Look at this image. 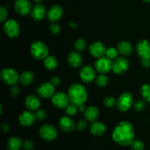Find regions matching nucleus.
I'll return each instance as SVG.
<instances>
[{"instance_id":"48","label":"nucleus","mask_w":150,"mask_h":150,"mask_svg":"<svg viewBox=\"0 0 150 150\" xmlns=\"http://www.w3.org/2000/svg\"><path fill=\"white\" fill-rule=\"evenodd\" d=\"M143 1H144V2H147V3L150 2V0H143Z\"/></svg>"},{"instance_id":"46","label":"nucleus","mask_w":150,"mask_h":150,"mask_svg":"<svg viewBox=\"0 0 150 150\" xmlns=\"http://www.w3.org/2000/svg\"><path fill=\"white\" fill-rule=\"evenodd\" d=\"M69 26H70V28H73V29H77L78 27V25L73 21H70V23H69Z\"/></svg>"},{"instance_id":"40","label":"nucleus","mask_w":150,"mask_h":150,"mask_svg":"<svg viewBox=\"0 0 150 150\" xmlns=\"http://www.w3.org/2000/svg\"><path fill=\"white\" fill-rule=\"evenodd\" d=\"M35 148V144L32 140H26L23 142V149L24 150H33Z\"/></svg>"},{"instance_id":"26","label":"nucleus","mask_w":150,"mask_h":150,"mask_svg":"<svg viewBox=\"0 0 150 150\" xmlns=\"http://www.w3.org/2000/svg\"><path fill=\"white\" fill-rule=\"evenodd\" d=\"M35 80V75L31 71H24L19 76V81L23 86H29L32 84Z\"/></svg>"},{"instance_id":"1","label":"nucleus","mask_w":150,"mask_h":150,"mask_svg":"<svg viewBox=\"0 0 150 150\" xmlns=\"http://www.w3.org/2000/svg\"><path fill=\"white\" fill-rule=\"evenodd\" d=\"M113 140L121 146H128L135 139V130L133 125L128 121H122L114 127L112 133Z\"/></svg>"},{"instance_id":"7","label":"nucleus","mask_w":150,"mask_h":150,"mask_svg":"<svg viewBox=\"0 0 150 150\" xmlns=\"http://www.w3.org/2000/svg\"><path fill=\"white\" fill-rule=\"evenodd\" d=\"M130 61L125 57H118L112 63V70L115 74L122 75L128 70Z\"/></svg>"},{"instance_id":"24","label":"nucleus","mask_w":150,"mask_h":150,"mask_svg":"<svg viewBox=\"0 0 150 150\" xmlns=\"http://www.w3.org/2000/svg\"><path fill=\"white\" fill-rule=\"evenodd\" d=\"M100 112L98 108L95 106L91 105L86 108V109L84 111V117L87 122L92 123L94 122L98 121L99 118Z\"/></svg>"},{"instance_id":"35","label":"nucleus","mask_w":150,"mask_h":150,"mask_svg":"<svg viewBox=\"0 0 150 150\" xmlns=\"http://www.w3.org/2000/svg\"><path fill=\"white\" fill-rule=\"evenodd\" d=\"M35 114L36 119L38 120H44L45 119H46L47 116H48V112L46 111V110L42 108H38V109L35 111Z\"/></svg>"},{"instance_id":"30","label":"nucleus","mask_w":150,"mask_h":150,"mask_svg":"<svg viewBox=\"0 0 150 150\" xmlns=\"http://www.w3.org/2000/svg\"><path fill=\"white\" fill-rule=\"evenodd\" d=\"M75 50L79 52H82L84 51L86 48V42L83 38H79L75 41L74 43Z\"/></svg>"},{"instance_id":"27","label":"nucleus","mask_w":150,"mask_h":150,"mask_svg":"<svg viewBox=\"0 0 150 150\" xmlns=\"http://www.w3.org/2000/svg\"><path fill=\"white\" fill-rule=\"evenodd\" d=\"M44 67L46 70H54L58 66V61H57V58L54 56L48 55L46 58L44 59Z\"/></svg>"},{"instance_id":"41","label":"nucleus","mask_w":150,"mask_h":150,"mask_svg":"<svg viewBox=\"0 0 150 150\" xmlns=\"http://www.w3.org/2000/svg\"><path fill=\"white\" fill-rule=\"evenodd\" d=\"M21 94V89L19 86L14 85L12 86L10 88V95L13 97V98H16V97L19 96Z\"/></svg>"},{"instance_id":"23","label":"nucleus","mask_w":150,"mask_h":150,"mask_svg":"<svg viewBox=\"0 0 150 150\" xmlns=\"http://www.w3.org/2000/svg\"><path fill=\"white\" fill-rule=\"evenodd\" d=\"M89 130L94 136H102L106 131V126L101 122L96 121L92 123Z\"/></svg>"},{"instance_id":"13","label":"nucleus","mask_w":150,"mask_h":150,"mask_svg":"<svg viewBox=\"0 0 150 150\" xmlns=\"http://www.w3.org/2000/svg\"><path fill=\"white\" fill-rule=\"evenodd\" d=\"M136 53L141 59H150V41L143 39L139 40L136 45Z\"/></svg>"},{"instance_id":"49","label":"nucleus","mask_w":150,"mask_h":150,"mask_svg":"<svg viewBox=\"0 0 150 150\" xmlns=\"http://www.w3.org/2000/svg\"><path fill=\"white\" fill-rule=\"evenodd\" d=\"M2 111H3V108H2V105H1V115L2 114Z\"/></svg>"},{"instance_id":"12","label":"nucleus","mask_w":150,"mask_h":150,"mask_svg":"<svg viewBox=\"0 0 150 150\" xmlns=\"http://www.w3.org/2000/svg\"><path fill=\"white\" fill-rule=\"evenodd\" d=\"M79 76L80 79L83 83H92V81L96 79V72L94 67L92 65L86 64V65L83 66L81 68L80 72H79Z\"/></svg>"},{"instance_id":"3","label":"nucleus","mask_w":150,"mask_h":150,"mask_svg":"<svg viewBox=\"0 0 150 150\" xmlns=\"http://www.w3.org/2000/svg\"><path fill=\"white\" fill-rule=\"evenodd\" d=\"M31 55L37 60H44L48 56V48L40 40H35L30 47Z\"/></svg>"},{"instance_id":"15","label":"nucleus","mask_w":150,"mask_h":150,"mask_svg":"<svg viewBox=\"0 0 150 150\" xmlns=\"http://www.w3.org/2000/svg\"><path fill=\"white\" fill-rule=\"evenodd\" d=\"M46 7L42 3L36 4L32 7V10H31L30 16L33 21L38 22L43 20L47 15Z\"/></svg>"},{"instance_id":"33","label":"nucleus","mask_w":150,"mask_h":150,"mask_svg":"<svg viewBox=\"0 0 150 150\" xmlns=\"http://www.w3.org/2000/svg\"><path fill=\"white\" fill-rule=\"evenodd\" d=\"M64 110H65L66 115L71 117H75V116L77 114L78 111H79V109H78V106H76V105H73V104L72 103L69 104V105L66 107V108Z\"/></svg>"},{"instance_id":"6","label":"nucleus","mask_w":150,"mask_h":150,"mask_svg":"<svg viewBox=\"0 0 150 150\" xmlns=\"http://www.w3.org/2000/svg\"><path fill=\"white\" fill-rule=\"evenodd\" d=\"M4 32L10 38L14 39L18 37L20 34V26L15 19H9L4 22L3 25Z\"/></svg>"},{"instance_id":"9","label":"nucleus","mask_w":150,"mask_h":150,"mask_svg":"<svg viewBox=\"0 0 150 150\" xmlns=\"http://www.w3.org/2000/svg\"><path fill=\"white\" fill-rule=\"evenodd\" d=\"M40 136L43 140L47 142H52L57 137V130L55 127L50 124H45L40 127L39 130Z\"/></svg>"},{"instance_id":"39","label":"nucleus","mask_w":150,"mask_h":150,"mask_svg":"<svg viewBox=\"0 0 150 150\" xmlns=\"http://www.w3.org/2000/svg\"><path fill=\"white\" fill-rule=\"evenodd\" d=\"M7 18V10L4 7H0V22L4 23Z\"/></svg>"},{"instance_id":"32","label":"nucleus","mask_w":150,"mask_h":150,"mask_svg":"<svg viewBox=\"0 0 150 150\" xmlns=\"http://www.w3.org/2000/svg\"><path fill=\"white\" fill-rule=\"evenodd\" d=\"M130 146L132 150H144L145 147L144 143L141 139H134Z\"/></svg>"},{"instance_id":"10","label":"nucleus","mask_w":150,"mask_h":150,"mask_svg":"<svg viewBox=\"0 0 150 150\" xmlns=\"http://www.w3.org/2000/svg\"><path fill=\"white\" fill-rule=\"evenodd\" d=\"M54 93H55V86H53L51 82H43L40 83L37 89V94L40 98L42 99L51 98Z\"/></svg>"},{"instance_id":"36","label":"nucleus","mask_w":150,"mask_h":150,"mask_svg":"<svg viewBox=\"0 0 150 150\" xmlns=\"http://www.w3.org/2000/svg\"><path fill=\"white\" fill-rule=\"evenodd\" d=\"M133 108L138 112L143 111L146 108V104H145L144 100H136L133 104Z\"/></svg>"},{"instance_id":"22","label":"nucleus","mask_w":150,"mask_h":150,"mask_svg":"<svg viewBox=\"0 0 150 150\" xmlns=\"http://www.w3.org/2000/svg\"><path fill=\"white\" fill-rule=\"evenodd\" d=\"M119 53L124 57H128L131 55L133 51V47L132 44L128 41L122 40L118 42L117 47Z\"/></svg>"},{"instance_id":"16","label":"nucleus","mask_w":150,"mask_h":150,"mask_svg":"<svg viewBox=\"0 0 150 150\" xmlns=\"http://www.w3.org/2000/svg\"><path fill=\"white\" fill-rule=\"evenodd\" d=\"M106 49L105 45L99 41L92 42L89 47V51L90 54L96 59L105 57Z\"/></svg>"},{"instance_id":"29","label":"nucleus","mask_w":150,"mask_h":150,"mask_svg":"<svg viewBox=\"0 0 150 150\" xmlns=\"http://www.w3.org/2000/svg\"><path fill=\"white\" fill-rule=\"evenodd\" d=\"M108 81H109V79L107 76H105V74H100L98 76H96V79H95V82L98 86L100 87H105L108 85Z\"/></svg>"},{"instance_id":"45","label":"nucleus","mask_w":150,"mask_h":150,"mask_svg":"<svg viewBox=\"0 0 150 150\" xmlns=\"http://www.w3.org/2000/svg\"><path fill=\"white\" fill-rule=\"evenodd\" d=\"M78 109H79V111H83V112H84L85 110L86 109V106H85L84 104H82V105H80L78 106Z\"/></svg>"},{"instance_id":"44","label":"nucleus","mask_w":150,"mask_h":150,"mask_svg":"<svg viewBox=\"0 0 150 150\" xmlns=\"http://www.w3.org/2000/svg\"><path fill=\"white\" fill-rule=\"evenodd\" d=\"M1 129H2V130L4 132L7 133V132H8L10 129V125H9V123H7V122L3 123V124L1 125Z\"/></svg>"},{"instance_id":"14","label":"nucleus","mask_w":150,"mask_h":150,"mask_svg":"<svg viewBox=\"0 0 150 150\" xmlns=\"http://www.w3.org/2000/svg\"><path fill=\"white\" fill-rule=\"evenodd\" d=\"M14 8L19 16H26L31 13L32 7L29 0H16Z\"/></svg>"},{"instance_id":"8","label":"nucleus","mask_w":150,"mask_h":150,"mask_svg":"<svg viewBox=\"0 0 150 150\" xmlns=\"http://www.w3.org/2000/svg\"><path fill=\"white\" fill-rule=\"evenodd\" d=\"M51 99L53 105L59 109H65L70 103L68 95L62 91L55 92Z\"/></svg>"},{"instance_id":"2","label":"nucleus","mask_w":150,"mask_h":150,"mask_svg":"<svg viewBox=\"0 0 150 150\" xmlns=\"http://www.w3.org/2000/svg\"><path fill=\"white\" fill-rule=\"evenodd\" d=\"M70 103L79 106L84 104L88 98V91L83 85L80 83H73L70 85L67 92Z\"/></svg>"},{"instance_id":"38","label":"nucleus","mask_w":150,"mask_h":150,"mask_svg":"<svg viewBox=\"0 0 150 150\" xmlns=\"http://www.w3.org/2000/svg\"><path fill=\"white\" fill-rule=\"evenodd\" d=\"M86 127H87V121L86 120H79L76 125V130H78L79 131H83L85 129H86Z\"/></svg>"},{"instance_id":"19","label":"nucleus","mask_w":150,"mask_h":150,"mask_svg":"<svg viewBox=\"0 0 150 150\" xmlns=\"http://www.w3.org/2000/svg\"><path fill=\"white\" fill-rule=\"evenodd\" d=\"M64 10L59 4H55L48 10L47 17L51 22H57L62 18Z\"/></svg>"},{"instance_id":"42","label":"nucleus","mask_w":150,"mask_h":150,"mask_svg":"<svg viewBox=\"0 0 150 150\" xmlns=\"http://www.w3.org/2000/svg\"><path fill=\"white\" fill-rule=\"evenodd\" d=\"M50 82L52 83L53 86H55V87H57V86H59L60 85V83H61V80H60L59 78L57 77V76H54V77H52L51 79Z\"/></svg>"},{"instance_id":"18","label":"nucleus","mask_w":150,"mask_h":150,"mask_svg":"<svg viewBox=\"0 0 150 150\" xmlns=\"http://www.w3.org/2000/svg\"><path fill=\"white\" fill-rule=\"evenodd\" d=\"M59 127L64 133H71L76 128L74 120L69 116H62L59 120Z\"/></svg>"},{"instance_id":"25","label":"nucleus","mask_w":150,"mask_h":150,"mask_svg":"<svg viewBox=\"0 0 150 150\" xmlns=\"http://www.w3.org/2000/svg\"><path fill=\"white\" fill-rule=\"evenodd\" d=\"M23 142L18 136H13L8 139L7 142V148L8 150H20L23 148Z\"/></svg>"},{"instance_id":"37","label":"nucleus","mask_w":150,"mask_h":150,"mask_svg":"<svg viewBox=\"0 0 150 150\" xmlns=\"http://www.w3.org/2000/svg\"><path fill=\"white\" fill-rule=\"evenodd\" d=\"M49 30L52 35H58L61 30V26L57 22H52V23L49 26Z\"/></svg>"},{"instance_id":"11","label":"nucleus","mask_w":150,"mask_h":150,"mask_svg":"<svg viewBox=\"0 0 150 150\" xmlns=\"http://www.w3.org/2000/svg\"><path fill=\"white\" fill-rule=\"evenodd\" d=\"M112 63L111 59L105 56L97 59L95 62V69L100 74H107L112 70Z\"/></svg>"},{"instance_id":"28","label":"nucleus","mask_w":150,"mask_h":150,"mask_svg":"<svg viewBox=\"0 0 150 150\" xmlns=\"http://www.w3.org/2000/svg\"><path fill=\"white\" fill-rule=\"evenodd\" d=\"M141 95L145 102L150 103V83H144L140 89Z\"/></svg>"},{"instance_id":"34","label":"nucleus","mask_w":150,"mask_h":150,"mask_svg":"<svg viewBox=\"0 0 150 150\" xmlns=\"http://www.w3.org/2000/svg\"><path fill=\"white\" fill-rule=\"evenodd\" d=\"M117 104V100L115 98L112 96H107L104 98L103 100V105L107 108H111L116 105Z\"/></svg>"},{"instance_id":"21","label":"nucleus","mask_w":150,"mask_h":150,"mask_svg":"<svg viewBox=\"0 0 150 150\" xmlns=\"http://www.w3.org/2000/svg\"><path fill=\"white\" fill-rule=\"evenodd\" d=\"M83 57L80 52L74 51L70 52L67 56V63L73 68H77L80 67L82 64Z\"/></svg>"},{"instance_id":"5","label":"nucleus","mask_w":150,"mask_h":150,"mask_svg":"<svg viewBox=\"0 0 150 150\" xmlns=\"http://www.w3.org/2000/svg\"><path fill=\"white\" fill-rule=\"evenodd\" d=\"M134 104V98L130 92H126L122 94L117 100L116 106L121 112H126L130 109Z\"/></svg>"},{"instance_id":"31","label":"nucleus","mask_w":150,"mask_h":150,"mask_svg":"<svg viewBox=\"0 0 150 150\" xmlns=\"http://www.w3.org/2000/svg\"><path fill=\"white\" fill-rule=\"evenodd\" d=\"M119 51L117 48H114V47H109L106 49V53H105V57H108V59L111 60H114L118 57Z\"/></svg>"},{"instance_id":"20","label":"nucleus","mask_w":150,"mask_h":150,"mask_svg":"<svg viewBox=\"0 0 150 150\" xmlns=\"http://www.w3.org/2000/svg\"><path fill=\"white\" fill-rule=\"evenodd\" d=\"M40 97L35 95H28L25 100V106L31 111H36L40 108Z\"/></svg>"},{"instance_id":"47","label":"nucleus","mask_w":150,"mask_h":150,"mask_svg":"<svg viewBox=\"0 0 150 150\" xmlns=\"http://www.w3.org/2000/svg\"><path fill=\"white\" fill-rule=\"evenodd\" d=\"M34 1H35L36 4H39V3H42V1H43V0H33Z\"/></svg>"},{"instance_id":"17","label":"nucleus","mask_w":150,"mask_h":150,"mask_svg":"<svg viewBox=\"0 0 150 150\" xmlns=\"http://www.w3.org/2000/svg\"><path fill=\"white\" fill-rule=\"evenodd\" d=\"M35 114L34 111H31L29 110L22 111L18 117L19 123L23 127H30L35 122Z\"/></svg>"},{"instance_id":"43","label":"nucleus","mask_w":150,"mask_h":150,"mask_svg":"<svg viewBox=\"0 0 150 150\" xmlns=\"http://www.w3.org/2000/svg\"><path fill=\"white\" fill-rule=\"evenodd\" d=\"M142 64L145 68H149L150 67V59H142Z\"/></svg>"},{"instance_id":"4","label":"nucleus","mask_w":150,"mask_h":150,"mask_svg":"<svg viewBox=\"0 0 150 150\" xmlns=\"http://www.w3.org/2000/svg\"><path fill=\"white\" fill-rule=\"evenodd\" d=\"M19 75L15 69L11 67L3 68L0 73L1 81L9 86H14L19 81Z\"/></svg>"}]
</instances>
